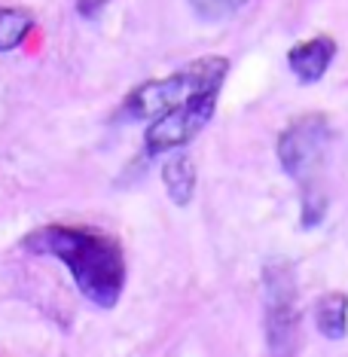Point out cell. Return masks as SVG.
<instances>
[{
  "mask_svg": "<svg viewBox=\"0 0 348 357\" xmlns=\"http://www.w3.org/2000/svg\"><path fill=\"white\" fill-rule=\"evenodd\" d=\"M34 257H52L70 272L77 290L92 305L113 308L126 290V254L113 235L92 226H37L22 238Z\"/></svg>",
  "mask_w": 348,
  "mask_h": 357,
  "instance_id": "6da1fadb",
  "label": "cell"
},
{
  "mask_svg": "<svg viewBox=\"0 0 348 357\" xmlns=\"http://www.w3.org/2000/svg\"><path fill=\"white\" fill-rule=\"evenodd\" d=\"M226 74H229V61L223 55H205L162 79H147L126 95V101L119 104V119L153 123L156 116L181 107L196 95L220 92Z\"/></svg>",
  "mask_w": 348,
  "mask_h": 357,
  "instance_id": "7a4b0ae2",
  "label": "cell"
},
{
  "mask_svg": "<svg viewBox=\"0 0 348 357\" xmlns=\"http://www.w3.org/2000/svg\"><path fill=\"white\" fill-rule=\"evenodd\" d=\"M330 144V123L324 113H305V116L294 119L278 137V162L285 168L287 177H294L296 183L309 186L315 168L327 156Z\"/></svg>",
  "mask_w": 348,
  "mask_h": 357,
  "instance_id": "3957f363",
  "label": "cell"
},
{
  "mask_svg": "<svg viewBox=\"0 0 348 357\" xmlns=\"http://www.w3.org/2000/svg\"><path fill=\"white\" fill-rule=\"evenodd\" d=\"M217 95L220 92L196 95V98H190L187 104H181V107H174V110L153 119L150 128L144 132V156L156 159L172 150L187 147L192 137L211 123V116L217 110Z\"/></svg>",
  "mask_w": 348,
  "mask_h": 357,
  "instance_id": "277c9868",
  "label": "cell"
},
{
  "mask_svg": "<svg viewBox=\"0 0 348 357\" xmlns=\"http://www.w3.org/2000/svg\"><path fill=\"white\" fill-rule=\"evenodd\" d=\"M266 299V345L275 354H290L296 339V284L287 263H269L263 269Z\"/></svg>",
  "mask_w": 348,
  "mask_h": 357,
  "instance_id": "5b68a950",
  "label": "cell"
},
{
  "mask_svg": "<svg viewBox=\"0 0 348 357\" xmlns=\"http://www.w3.org/2000/svg\"><path fill=\"white\" fill-rule=\"evenodd\" d=\"M333 59H336V40L330 34H315L287 52V68L299 83L312 86L330 70Z\"/></svg>",
  "mask_w": 348,
  "mask_h": 357,
  "instance_id": "8992f818",
  "label": "cell"
},
{
  "mask_svg": "<svg viewBox=\"0 0 348 357\" xmlns=\"http://www.w3.org/2000/svg\"><path fill=\"white\" fill-rule=\"evenodd\" d=\"M162 183H165L168 199L174 202L177 208H187L192 196H196V165L187 153L172 150V156L162 165Z\"/></svg>",
  "mask_w": 348,
  "mask_h": 357,
  "instance_id": "52a82bcc",
  "label": "cell"
},
{
  "mask_svg": "<svg viewBox=\"0 0 348 357\" xmlns=\"http://www.w3.org/2000/svg\"><path fill=\"white\" fill-rule=\"evenodd\" d=\"M315 327L327 339H345L348 333V294L333 290L315 303Z\"/></svg>",
  "mask_w": 348,
  "mask_h": 357,
  "instance_id": "ba28073f",
  "label": "cell"
},
{
  "mask_svg": "<svg viewBox=\"0 0 348 357\" xmlns=\"http://www.w3.org/2000/svg\"><path fill=\"white\" fill-rule=\"evenodd\" d=\"M34 31V15L22 6H0V52L19 50Z\"/></svg>",
  "mask_w": 348,
  "mask_h": 357,
  "instance_id": "9c48e42d",
  "label": "cell"
},
{
  "mask_svg": "<svg viewBox=\"0 0 348 357\" xmlns=\"http://www.w3.org/2000/svg\"><path fill=\"white\" fill-rule=\"evenodd\" d=\"M190 10L205 22H223L229 15H236L248 0H187Z\"/></svg>",
  "mask_w": 348,
  "mask_h": 357,
  "instance_id": "30bf717a",
  "label": "cell"
},
{
  "mask_svg": "<svg viewBox=\"0 0 348 357\" xmlns=\"http://www.w3.org/2000/svg\"><path fill=\"white\" fill-rule=\"evenodd\" d=\"M324 217H327V196H321L318 190H315V183H309L303 190V211H299V226L303 229H315V226L324 223Z\"/></svg>",
  "mask_w": 348,
  "mask_h": 357,
  "instance_id": "8fae6325",
  "label": "cell"
},
{
  "mask_svg": "<svg viewBox=\"0 0 348 357\" xmlns=\"http://www.w3.org/2000/svg\"><path fill=\"white\" fill-rule=\"evenodd\" d=\"M107 3L110 0H77V13L83 15V19H95Z\"/></svg>",
  "mask_w": 348,
  "mask_h": 357,
  "instance_id": "7c38bea8",
  "label": "cell"
}]
</instances>
